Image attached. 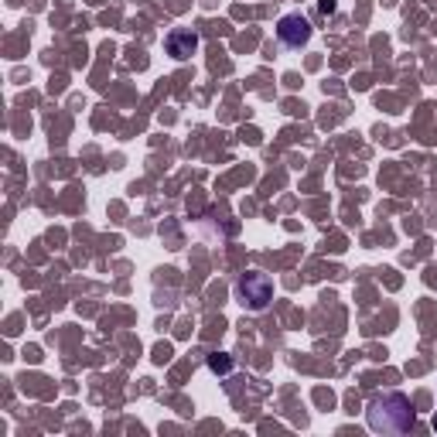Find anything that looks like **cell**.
Masks as SVG:
<instances>
[{"label":"cell","mask_w":437,"mask_h":437,"mask_svg":"<svg viewBox=\"0 0 437 437\" xmlns=\"http://www.w3.org/2000/svg\"><path fill=\"white\" fill-rule=\"evenodd\" d=\"M365 420L376 434H407V431H414L417 414H414V403L403 393H379V396L369 400Z\"/></svg>","instance_id":"6da1fadb"},{"label":"cell","mask_w":437,"mask_h":437,"mask_svg":"<svg viewBox=\"0 0 437 437\" xmlns=\"http://www.w3.org/2000/svg\"><path fill=\"white\" fill-rule=\"evenodd\" d=\"M236 301L246 308V311H253V315H260L270 308V301H273V284H270V277L260 273V270H246L239 280H236Z\"/></svg>","instance_id":"7a4b0ae2"},{"label":"cell","mask_w":437,"mask_h":437,"mask_svg":"<svg viewBox=\"0 0 437 437\" xmlns=\"http://www.w3.org/2000/svg\"><path fill=\"white\" fill-rule=\"evenodd\" d=\"M277 38H280L287 48L308 45V41H311V24H308V17H301V14H284V17L277 21Z\"/></svg>","instance_id":"3957f363"},{"label":"cell","mask_w":437,"mask_h":437,"mask_svg":"<svg viewBox=\"0 0 437 437\" xmlns=\"http://www.w3.org/2000/svg\"><path fill=\"white\" fill-rule=\"evenodd\" d=\"M198 45H202V38H198L191 28H175V31L164 38L168 55H171V58H178V62H188V58L198 52Z\"/></svg>","instance_id":"277c9868"},{"label":"cell","mask_w":437,"mask_h":437,"mask_svg":"<svg viewBox=\"0 0 437 437\" xmlns=\"http://www.w3.org/2000/svg\"><path fill=\"white\" fill-rule=\"evenodd\" d=\"M209 369L219 372V376H229L233 372V359L226 352H215V355H209Z\"/></svg>","instance_id":"5b68a950"},{"label":"cell","mask_w":437,"mask_h":437,"mask_svg":"<svg viewBox=\"0 0 437 437\" xmlns=\"http://www.w3.org/2000/svg\"><path fill=\"white\" fill-rule=\"evenodd\" d=\"M318 7H321V14H332V10H335V0H321Z\"/></svg>","instance_id":"8992f818"},{"label":"cell","mask_w":437,"mask_h":437,"mask_svg":"<svg viewBox=\"0 0 437 437\" xmlns=\"http://www.w3.org/2000/svg\"><path fill=\"white\" fill-rule=\"evenodd\" d=\"M434 427H437V414H434Z\"/></svg>","instance_id":"52a82bcc"}]
</instances>
